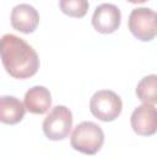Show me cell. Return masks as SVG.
Wrapping results in <instances>:
<instances>
[{
    "label": "cell",
    "instance_id": "8992f818",
    "mask_svg": "<svg viewBox=\"0 0 157 157\" xmlns=\"http://www.w3.org/2000/svg\"><path fill=\"white\" fill-rule=\"evenodd\" d=\"M132 130L141 136H151L157 130V113L155 104L144 103L135 108L130 118Z\"/></svg>",
    "mask_w": 157,
    "mask_h": 157
},
{
    "label": "cell",
    "instance_id": "277c9868",
    "mask_svg": "<svg viewBox=\"0 0 157 157\" xmlns=\"http://www.w3.org/2000/svg\"><path fill=\"white\" fill-rule=\"evenodd\" d=\"M44 135L53 141L64 140L72 128V113L65 105H55L43 121Z\"/></svg>",
    "mask_w": 157,
    "mask_h": 157
},
{
    "label": "cell",
    "instance_id": "9c48e42d",
    "mask_svg": "<svg viewBox=\"0 0 157 157\" xmlns=\"http://www.w3.org/2000/svg\"><path fill=\"white\" fill-rule=\"evenodd\" d=\"M25 108L32 114H44L52 104V94L44 86H33L25 94Z\"/></svg>",
    "mask_w": 157,
    "mask_h": 157
},
{
    "label": "cell",
    "instance_id": "7a4b0ae2",
    "mask_svg": "<svg viewBox=\"0 0 157 157\" xmlns=\"http://www.w3.org/2000/svg\"><path fill=\"white\" fill-rule=\"evenodd\" d=\"M104 142V134L99 125L93 121H82L72 131L71 147L85 155L97 153Z\"/></svg>",
    "mask_w": 157,
    "mask_h": 157
},
{
    "label": "cell",
    "instance_id": "7c38bea8",
    "mask_svg": "<svg viewBox=\"0 0 157 157\" xmlns=\"http://www.w3.org/2000/svg\"><path fill=\"white\" fill-rule=\"evenodd\" d=\"M59 6L65 15L70 17L81 18L87 13L90 5L87 0H60Z\"/></svg>",
    "mask_w": 157,
    "mask_h": 157
},
{
    "label": "cell",
    "instance_id": "8fae6325",
    "mask_svg": "<svg viewBox=\"0 0 157 157\" xmlns=\"http://www.w3.org/2000/svg\"><path fill=\"white\" fill-rule=\"evenodd\" d=\"M156 88H157V76L156 75H148V76L141 78L140 82L137 83L136 96L142 103L155 104L157 101Z\"/></svg>",
    "mask_w": 157,
    "mask_h": 157
},
{
    "label": "cell",
    "instance_id": "ba28073f",
    "mask_svg": "<svg viewBox=\"0 0 157 157\" xmlns=\"http://www.w3.org/2000/svg\"><path fill=\"white\" fill-rule=\"evenodd\" d=\"M38 23H39V13L33 6L28 4H20L12 9L11 26L16 31L28 34L36 31Z\"/></svg>",
    "mask_w": 157,
    "mask_h": 157
},
{
    "label": "cell",
    "instance_id": "52a82bcc",
    "mask_svg": "<svg viewBox=\"0 0 157 157\" xmlns=\"http://www.w3.org/2000/svg\"><path fill=\"white\" fill-rule=\"evenodd\" d=\"M121 21L120 10L113 4H102L96 7L92 16V25L99 33L108 34L115 32Z\"/></svg>",
    "mask_w": 157,
    "mask_h": 157
},
{
    "label": "cell",
    "instance_id": "30bf717a",
    "mask_svg": "<svg viewBox=\"0 0 157 157\" xmlns=\"http://www.w3.org/2000/svg\"><path fill=\"white\" fill-rule=\"evenodd\" d=\"M26 113L25 104L13 96L0 97V123L13 125L20 123Z\"/></svg>",
    "mask_w": 157,
    "mask_h": 157
},
{
    "label": "cell",
    "instance_id": "5b68a950",
    "mask_svg": "<svg viewBox=\"0 0 157 157\" xmlns=\"http://www.w3.org/2000/svg\"><path fill=\"white\" fill-rule=\"evenodd\" d=\"M129 29L132 36L142 42L156 37V12L147 7H137L130 12Z\"/></svg>",
    "mask_w": 157,
    "mask_h": 157
},
{
    "label": "cell",
    "instance_id": "4fadbf2b",
    "mask_svg": "<svg viewBox=\"0 0 157 157\" xmlns=\"http://www.w3.org/2000/svg\"><path fill=\"white\" fill-rule=\"evenodd\" d=\"M126 1H129L131 4H142V2H145L147 0H126Z\"/></svg>",
    "mask_w": 157,
    "mask_h": 157
},
{
    "label": "cell",
    "instance_id": "6da1fadb",
    "mask_svg": "<svg viewBox=\"0 0 157 157\" xmlns=\"http://www.w3.org/2000/svg\"><path fill=\"white\" fill-rule=\"evenodd\" d=\"M0 59L6 72L15 78H28L39 69L36 50L26 40L11 33L0 38Z\"/></svg>",
    "mask_w": 157,
    "mask_h": 157
},
{
    "label": "cell",
    "instance_id": "3957f363",
    "mask_svg": "<svg viewBox=\"0 0 157 157\" xmlns=\"http://www.w3.org/2000/svg\"><path fill=\"white\" fill-rule=\"evenodd\" d=\"M123 109L120 97L110 90L97 91L90 101L91 113L102 121L115 120Z\"/></svg>",
    "mask_w": 157,
    "mask_h": 157
}]
</instances>
